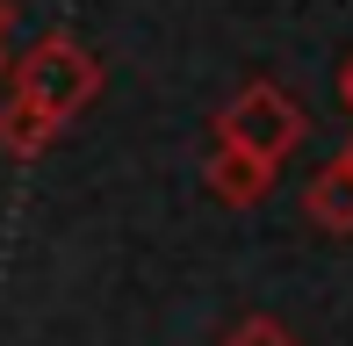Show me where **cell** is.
<instances>
[{"mask_svg": "<svg viewBox=\"0 0 353 346\" xmlns=\"http://www.w3.org/2000/svg\"><path fill=\"white\" fill-rule=\"evenodd\" d=\"M8 37H14V8L0 0V51H8Z\"/></svg>", "mask_w": 353, "mask_h": 346, "instance_id": "8", "label": "cell"}, {"mask_svg": "<svg viewBox=\"0 0 353 346\" xmlns=\"http://www.w3.org/2000/svg\"><path fill=\"white\" fill-rule=\"evenodd\" d=\"M8 65H14V58H8V51H0V72H8Z\"/></svg>", "mask_w": 353, "mask_h": 346, "instance_id": "9", "label": "cell"}, {"mask_svg": "<svg viewBox=\"0 0 353 346\" xmlns=\"http://www.w3.org/2000/svg\"><path fill=\"white\" fill-rule=\"evenodd\" d=\"M8 87L29 94V101H43L58 123H72L79 108H87L94 94L108 87V72H101V58H94L87 43L72 37V29H43L37 43H22V51H14Z\"/></svg>", "mask_w": 353, "mask_h": 346, "instance_id": "1", "label": "cell"}, {"mask_svg": "<svg viewBox=\"0 0 353 346\" xmlns=\"http://www.w3.org/2000/svg\"><path fill=\"white\" fill-rule=\"evenodd\" d=\"M216 346H303V339L288 332L281 318H238V325H231V332H223Z\"/></svg>", "mask_w": 353, "mask_h": 346, "instance_id": "6", "label": "cell"}, {"mask_svg": "<svg viewBox=\"0 0 353 346\" xmlns=\"http://www.w3.org/2000/svg\"><path fill=\"white\" fill-rule=\"evenodd\" d=\"M303 216H310V231H325V238H353V159H325L303 181Z\"/></svg>", "mask_w": 353, "mask_h": 346, "instance_id": "4", "label": "cell"}, {"mask_svg": "<svg viewBox=\"0 0 353 346\" xmlns=\"http://www.w3.org/2000/svg\"><path fill=\"white\" fill-rule=\"evenodd\" d=\"M339 101L353 108V58H346V65H339Z\"/></svg>", "mask_w": 353, "mask_h": 346, "instance_id": "7", "label": "cell"}, {"mask_svg": "<svg viewBox=\"0 0 353 346\" xmlns=\"http://www.w3.org/2000/svg\"><path fill=\"white\" fill-rule=\"evenodd\" d=\"M346 159H353V145H346Z\"/></svg>", "mask_w": 353, "mask_h": 346, "instance_id": "10", "label": "cell"}, {"mask_svg": "<svg viewBox=\"0 0 353 346\" xmlns=\"http://www.w3.org/2000/svg\"><path fill=\"white\" fill-rule=\"evenodd\" d=\"M58 137H65V123L43 101H29V94L8 87V101H0V152H8V159H43Z\"/></svg>", "mask_w": 353, "mask_h": 346, "instance_id": "5", "label": "cell"}, {"mask_svg": "<svg viewBox=\"0 0 353 346\" xmlns=\"http://www.w3.org/2000/svg\"><path fill=\"white\" fill-rule=\"evenodd\" d=\"M274 159H260V152H245V145H210V159H202V187L223 202V210H260L267 195H274Z\"/></svg>", "mask_w": 353, "mask_h": 346, "instance_id": "3", "label": "cell"}, {"mask_svg": "<svg viewBox=\"0 0 353 346\" xmlns=\"http://www.w3.org/2000/svg\"><path fill=\"white\" fill-rule=\"evenodd\" d=\"M216 137H223V145L260 152V159H274V166H288V159H296V145L310 137V116H303V101H296L288 87L245 80V87L231 94V108L216 116Z\"/></svg>", "mask_w": 353, "mask_h": 346, "instance_id": "2", "label": "cell"}]
</instances>
